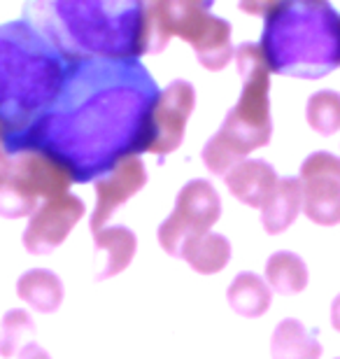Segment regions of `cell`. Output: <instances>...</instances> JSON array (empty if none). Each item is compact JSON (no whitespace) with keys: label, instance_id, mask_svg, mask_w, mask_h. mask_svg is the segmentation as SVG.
Returning <instances> with one entry per match:
<instances>
[{"label":"cell","instance_id":"1","mask_svg":"<svg viewBox=\"0 0 340 359\" xmlns=\"http://www.w3.org/2000/svg\"><path fill=\"white\" fill-rule=\"evenodd\" d=\"M158 91L142 61H68L59 100L28 128V149L56 159L72 182H96L149 152Z\"/></svg>","mask_w":340,"mask_h":359},{"label":"cell","instance_id":"2","mask_svg":"<svg viewBox=\"0 0 340 359\" xmlns=\"http://www.w3.org/2000/svg\"><path fill=\"white\" fill-rule=\"evenodd\" d=\"M66 61H140L149 54L147 3L72 0L28 7Z\"/></svg>","mask_w":340,"mask_h":359},{"label":"cell","instance_id":"3","mask_svg":"<svg viewBox=\"0 0 340 359\" xmlns=\"http://www.w3.org/2000/svg\"><path fill=\"white\" fill-rule=\"evenodd\" d=\"M259 49L275 75L322 80L340 68V12L329 3H271Z\"/></svg>","mask_w":340,"mask_h":359},{"label":"cell","instance_id":"4","mask_svg":"<svg viewBox=\"0 0 340 359\" xmlns=\"http://www.w3.org/2000/svg\"><path fill=\"white\" fill-rule=\"evenodd\" d=\"M68 61L33 26L0 28V112L17 124H35L52 110L66 84Z\"/></svg>","mask_w":340,"mask_h":359},{"label":"cell","instance_id":"5","mask_svg":"<svg viewBox=\"0 0 340 359\" xmlns=\"http://www.w3.org/2000/svg\"><path fill=\"white\" fill-rule=\"evenodd\" d=\"M233 61L240 75V96L210 138L200 159L212 175L224 177L236 163L250 159V152L266 147L273 138L271 117V70L257 42L236 47Z\"/></svg>","mask_w":340,"mask_h":359},{"label":"cell","instance_id":"6","mask_svg":"<svg viewBox=\"0 0 340 359\" xmlns=\"http://www.w3.org/2000/svg\"><path fill=\"white\" fill-rule=\"evenodd\" d=\"M149 21V54L168 47L170 38H182L193 47L196 61L205 70H224L233 59V31L226 19L210 10L208 0L198 3H147Z\"/></svg>","mask_w":340,"mask_h":359},{"label":"cell","instance_id":"7","mask_svg":"<svg viewBox=\"0 0 340 359\" xmlns=\"http://www.w3.org/2000/svg\"><path fill=\"white\" fill-rule=\"evenodd\" d=\"M72 177L59 161L40 149H21L0 173V217H31L40 208V198L68 194Z\"/></svg>","mask_w":340,"mask_h":359},{"label":"cell","instance_id":"8","mask_svg":"<svg viewBox=\"0 0 340 359\" xmlns=\"http://www.w3.org/2000/svg\"><path fill=\"white\" fill-rule=\"evenodd\" d=\"M222 217V196L215 184L203 177L189 180L177 191L172 212L156 231L158 245L168 257L179 259L186 245L203 238Z\"/></svg>","mask_w":340,"mask_h":359},{"label":"cell","instance_id":"9","mask_svg":"<svg viewBox=\"0 0 340 359\" xmlns=\"http://www.w3.org/2000/svg\"><path fill=\"white\" fill-rule=\"evenodd\" d=\"M303 212L317 226L340 224V156L327 149L308 154L299 168Z\"/></svg>","mask_w":340,"mask_h":359},{"label":"cell","instance_id":"10","mask_svg":"<svg viewBox=\"0 0 340 359\" xmlns=\"http://www.w3.org/2000/svg\"><path fill=\"white\" fill-rule=\"evenodd\" d=\"M196 110V89L186 80H172L158 91L151 112V154L168 156L182 145L186 124Z\"/></svg>","mask_w":340,"mask_h":359},{"label":"cell","instance_id":"11","mask_svg":"<svg viewBox=\"0 0 340 359\" xmlns=\"http://www.w3.org/2000/svg\"><path fill=\"white\" fill-rule=\"evenodd\" d=\"M84 212H86L84 201L70 191L45 201L31 215L28 226L24 229V236H21L26 252H31L35 257L52 255L56 248L63 245V241L77 226V222L84 217Z\"/></svg>","mask_w":340,"mask_h":359},{"label":"cell","instance_id":"12","mask_svg":"<svg viewBox=\"0 0 340 359\" xmlns=\"http://www.w3.org/2000/svg\"><path fill=\"white\" fill-rule=\"evenodd\" d=\"M147 184V168L142 156H128L117 163L110 173L96 180V205H93L89 226L91 233H98L121 205L128 203L135 194Z\"/></svg>","mask_w":340,"mask_h":359},{"label":"cell","instance_id":"13","mask_svg":"<svg viewBox=\"0 0 340 359\" xmlns=\"http://www.w3.org/2000/svg\"><path fill=\"white\" fill-rule=\"evenodd\" d=\"M278 180L280 175L273 163L266 159H245L224 175V184L243 205L261 210L278 187Z\"/></svg>","mask_w":340,"mask_h":359},{"label":"cell","instance_id":"14","mask_svg":"<svg viewBox=\"0 0 340 359\" xmlns=\"http://www.w3.org/2000/svg\"><path fill=\"white\" fill-rule=\"evenodd\" d=\"M93 250L98 257V271L93 280L105 283L107 278L119 276L133 264L137 252V236L133 233V229L124 224L103 226L98 233H93Z\"/></svg>","mask_w":340,"mask_h":359},{"label":"cell","instance_id":"15","mask_svg":"<svg viewBox=\"0 0 340 359\" xmlns=\"http://www.w3.org/2000/svg\"><path fill=\"white\" fill-rule=\"evenodd\" d=\"M261 226L268 236L285 233L303 212V184L299 175H287L278 180V187L266 201L261 210Z\"/></svg>","mask_w":340,"mask_h":359},{"label":"cell","instance_id":"16","mask_svg":"<svg viewBox=\"0 0 340 359\" xmlns=\"http://www.w3.org/2000/svg\"><path fill=\"white\" fill-rule=\"evenodd\" d=\"M226 304L245 320H257L271 311L273 292L254 271H240L226 287Z\"/></svg>","mask_w":340,"mask_h":359},{"label":"cell","instance_id":"17","mask_svg":"<svg viewBox=\"0 0 340 359\" xmlns=\"http://www.w3.org/2000/svg\"><path fill=\"white\" fill-rule=\"evenodd\" d=\"M322 343L296 318L278 322L271 336V359H320Z\"/></svg>","mask_w":340,"mask_h":359},{"label":"cell","instance_id":"18","mask_svg":"<svg viewBox=\"0 0 340 359\" xmlns=\"http://www.w3.org/2000/svg\"><path fill=\"white\" fill-rule=\"evenodd\" d=\"M17 294L21 301H26L33 311L42 315L56 313L66 299L61 278L49 269H31L21 273L17 280Z\"/></svg>","mask_w":340,"mask_h":359},{"label":"cell","instance_id":"19","mask_svg":"<svg viewBox=\"0 0 340 359\" xmlns=\"http://www.w3.org/2000/svg\"><path fill=\"white\" fill-rule=\"evenodd\" d=\"M264 280L271 287V292L282 294V297H294L308 287L310 271L301 255L292 252V250H278L266 259Z\"/></svg>","mask_w":340,"mask_h":359},{"label":"cell","instance_id":"20","mask_svg":"<svg viewBox=\"0 0 340 359\" xmlns=\"http://www.w3.org/2000/svg\"><path fill=\"white\" fill-rule=\"evenodd\" d=\"M231 257H233L231 241L224 233L210 231L203 238L186 245L179 259H184L186 266L198 276H217L229 266Z\"/></svg>","mask_w":340,"mask_h":359},{"label":"cell","instance_id":"21","mask_svg":"<svg viewBox=\"0 0 340 359\" xmlns=\"http://www.w3.org/2000/svg\"><path fill=\"white\" fill-rule=\"evenodd\" d=\"M306 121L315 133L334 135L340 131V91L320 89L308 98Z\"/></svg>","mask_w":340,"mask_h":359},{"label":"cell","instance_id":"22","mask_svg":"<svg viewBox=\"0 0 340 359\" xmlns=\"http://www.w3.org/2000/svg\"><path fill=\"white\" fill-rule=\"evenodd\" d=\"M35 322L31 313L24 308H12L3 315V327H0V357L10 359L19 353L26 343L35 339Z\"/></svg>","mask_w":340,"mask_h":359},{"label":"cell","instance_id":"23","mask_svg":"<svg viewBox=\"0 0 340 359\" xmlns=\"http://www.w3.org/2000/svg\"><path fill=\"white\" fill-rule=\"evenodd\" d=\"M17 359H52V355H49L47 350L40 346V343L31 341V343H26V346L19 350Z\"/></svg>","mask_w":340,"mask_h":359},{"label":"cell","instance_id":"24","mask_svg":"<svg viewBox=\"0 0 340 359\" xmlns=\"http://www.w3.org/2000/svg\"><path fill=\"white\" fill-rule=\"evenodd\" d=\"M329 318H331V327H334L336 332L340 334V292L334 297V301H331V313H329Z\"/></svg>","mask_w":340,"mask_h":359},{"label":"cell","instance_id":"25","mask_svg":"<svg viewBox=\"0 0 340 359\" xmlns=\"http://www.w3.org/2000/svg\"><path fill=\"white\" fill-rule=\"evenodd\" d=\"M3 135H5V126H3V121H0V154L5 152V149H3Z\"/></svg>","mask_w":340,"mask_h":359},{"label":"cell","instance_id":"26","mask_svg":"<svg viewBox=\"0 0 340 359\" xmlns=\"http://www.w3.org/2000/svg\"><path fill=\"white\" fill-rule=\"evenodd\" d=\"M336 359H340V357H336Z\"/></svg>","mask_w":340,"mask_h":359}]
</instances>
